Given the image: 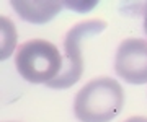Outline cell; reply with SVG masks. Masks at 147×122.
<instances>
[{
  "instance_id": "3957f363",
  "label": "cell",
  "mask_w": 147,
  "mask_h": 122,
  "mask_svg": "<svg viewBox=\"0 0 147 122\" xmlns=\"http://www.w3.org/2000/svg\"><path fill=\"white\" fill-rule=\"evenodd\" d=\"M106 29V23L101 20H87L77 23L65 34L64 39V67L57 78L47 83V88L62 90L75 85L84 73V52L82 44L85 39L93 37Z\"/></svg>"
},
{
  "instance_id": "5b68a950",
  "label": "cell",
  "mask_w": 147,
  "mask_h": 122,
  "mask_svg": "<svg viewBox=\"0 0 147 122\" xmlns=\"http://www.w3.org/2000/svg\"><path fill=\"white\" fill-rule=\"evenodd\" d=\"M11 7L20 18L34 25L47 23L57 15L64 3L61 2H11Z\"/></svg>"
},
{
  "instance_id": "8992f818",
  "label": "cell",
  "mask_w": 147,
  "mask_h": 122,
  "mask_svg": "<svg viewBox=\"0 0 147 122\" xmlns=\"http://www.w3.org/2000/svg\"><path fill=\"white\" fill-rule=\"evenodd\" d=\"M0 59L5 60L16 46V29L7 16L0 18Z\"/></svg>"
},
{
  "instance_id": "277c9868",
  "label": "cell",
  "mask_w": 147,
  "mask_h": 122,
  "mask_svg": "<svg viewBox=\"0 0 147 122\" xmlns=\"http://www.w3.org/2000/svg\"><path fill=\"white\" fill-rule=\"evenodd\" d=\"M118 77L131 85L147 83V41L129 37L119 44L115 57Z\"/></svg>"
},
{
  "instance_id": "6da1fadb",
  "label": "cell",
  "mask_w": 147,
  "mask_h": 122,
  "mask_svg": "<svg viewBox=\"0 0 147 122\" xmlns=\"http://www.w3.org/2000/svg\"><path fill=\"white\" fill-rule=\"evenodd\" d=\"M124 91L118 80L98 77L75 95L74 114L80 122H110L123 109Z\"/></svg>"
},
{
  "instance_id": "52a82bcc",
  "label": "cell",
  "mask_w": 147,
  "mask_h": 122,
  "mask_svg": "<svg viewBox=\"0 0 147 122\" xmlns=\"http://www.w3.org/2000/svg\"><path fill=\"white\" fill-rule=\"evenodd\" d=\"M124 122H147V117H142V116H134V117H129V119H126Z\"/></svg>"
},
{
  "instance_id": "ba28073f",
  "label": "cell",
  "mask_w": 147,
  "mask_h": 122,
  "mask_svg": "<svg viewBox=\"0 0 147 122\" xmlns=\"http://www.w3.org/2000/svg\"><path fill=\"white\" fill-rule=\"evenodd\" d=\"M144 33L147 36V3L144 5Z\"/></svg>"
},
{
  "instance_id": "7a4b0ae2",
  "label": "cell",
  "mask_w": 147,
  "mask_h": 122,
  "mask_svg": "<svg viewBox=\"0 0 147 122\" xmlns=\"http://www.w3.org/2000/svg\"><path fill=\"white\" fill-rule=\"evenodd\" d=\"M15 65L18 73L26 81L47 85L62 72L64 59L53 43L44 39H31L18 47Z\"/></svg>"
}]
</instances>
